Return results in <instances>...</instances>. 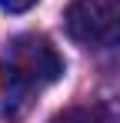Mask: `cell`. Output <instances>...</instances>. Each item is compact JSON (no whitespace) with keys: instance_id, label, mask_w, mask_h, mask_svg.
Listing matches in <instances>:
<instances>
[{"instance_id":"cell-1","label":"cell","mask_w":120,"mask_h":123,"mask_svg":"<svg viewBox=\"0 0 120 123\" xmlns=\"http://www.w3.org/2000/svg\"><path fill=\"white\" fill-rule=\"evenodd\" d=\"M67 37L90 50L120 47V0H73L63 13Z\"/></svg>"},{"instance_id":"cell-2","label":"cell","mask_w":120,"mask_h":123,"mask_svg":"<svg viewBox=\"0 0 120 123\" xmlns=\"http://www.w3.org/2000/svg\"><path fill=\"white\" fill-rule=\"evenodd\" d=\"M7 60H13L40 86H50V83H57L63 77V57L57 53V47L47 37H40V33H20V37H13L10 47H7Z\"/></svg>"},{"instance_id":"cell-3","label":"cell","mask_w":120,"mask_h":123,"mask_svg":"<svg viewBox=\"0 0 120 123\" xmlns=\"http://www.w3.org/2000/svg\"><path fill=\"white\" fill-rule=\"evenodd\" d=\"M40 83L23 73L13 60H0V120L17 123L30 113Z\"/></svg>"},{"instance_id":"cell-4","label":"cell","mask_w":120,"mask_h":123,"mask_svg":"<svg viewBox=\"0 0 120 123\" xmlns=\"http://www.w3.org/2000/svg\"><path fill=\"white\" fill-rule=\"evenodd\" d=\"M50 123H120V100H93L80 106H67Z\"/></svg>"},{"instance_id":"cell-5","label":"cell","mask_w":120,"mask_h":123,"mask_svg":"<svg viewBox=\"0 0 120 123\" xmlns=\"http://www.w3.org/2000/svg\"><path fill=\"white\" fill-rule=\"evenodd\" d=\"M40 0H0V10H7V13H23V10H30V7H37Z\"/></svg>"}]
</instances>
